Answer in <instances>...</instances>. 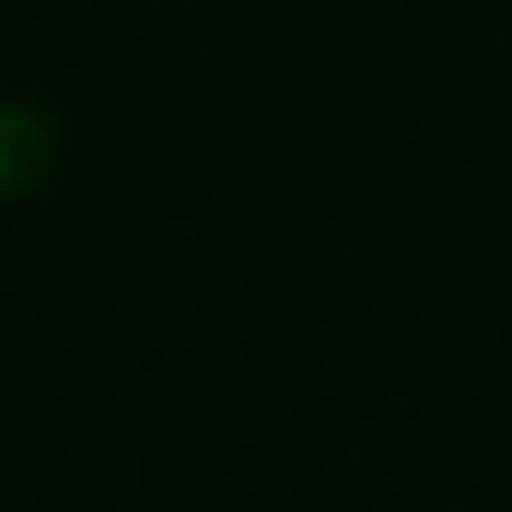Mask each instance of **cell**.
I'll return each instance as SVG.
<instances>
[{"instance_id": "1", "label": "cell", "mask_w": 512, "mask_h": 512, "mask_svg": "<svg viewBox=\"0 0 512 512\" xmlns=\"http://www.w3.org/2000/svg\"><path fill=\"white\" fill-rule=\"evenodd\" d=\"M48 171V124L29 105H0V190H29Z\"/></svg>"}]
</instances>
